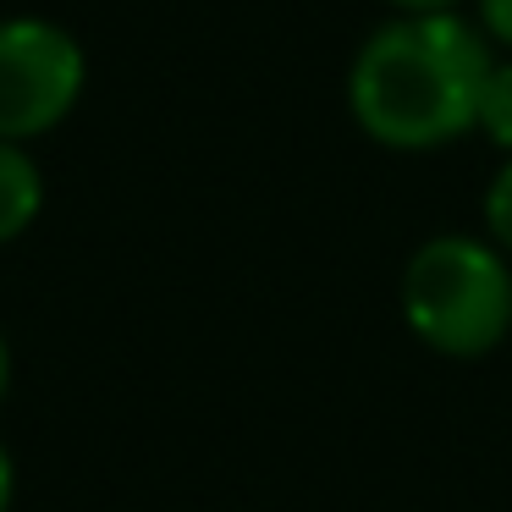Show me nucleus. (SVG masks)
I'll return each instance as SVG.
<instances>
[{
    "instance_id": "f257e3e1",
    "label": "nucleus",
    "mask_w": 512,
    "mask_h": 512,
    "mask_svg": "<svg viewBox=\"0 0 512 512\" xmlns=\"http://www.w3.org/2000/svg\"><path fill=\"white\" fill-rule=\"evenodd\" d=\"M490 67V39L457 12L391 17L353 56L347 105L375 144L441 149L479 122Z\"/></svg>"
},
{
    "instance_id": "f03ea898",
    "label": "nucleus",
    "mask_w": 512,
    "mask_h": 512,
    "mask_svg": "<svg viewBox=\"0 0 512 512\" xmlns=\"http://www.w3.org/2000/svg\"><path fill=\"white\" fill-rule=\"evenodd\" d=\"M402 314L435 353L479 358L512 325V270L479 237H435L402 270Z\"/></svg>"
},
{
    "instance_id": "7ed1b4c3",
    "label": "nucleus",
    "mask_w": 512,
    "mask_h": 512,
    "mask_svg": "<svg viewBox=\"0 0 512 512\" xmlns=\"http://www.w3.org/2000/svg\"><path fill=\"white\" fill-rule=\"evenodd\" d=\"M89 61L83 45L50 17L0 23V144L56 133L83 100Z\"/></svg>"
},
{
    "instance_id": "20e7f679",
    "label": "nucleus",
    "mask_w": 512,
    "mask_h": 512,
    "mask_svg": "<svg viewBox=\"0 0 512 512\" xmlns=\"http://www.w3.org/2000/svg\"><path fill=\"white\" fill-rule=\"evenodd\" d=\"M45 210V177L23 144H0V243H17Z\"/></svg>"
},
{
    "instance_id": "39448f33",
    "label": "nucleus",
    "mask_w": 512,
    "mask_h": 512,
    "mask_svg": "<svg viewBox=\"0 0 512 512\" xmlns=\"http://www.w3.org/2000/svg\"><path fill=\"white\" fill-rule=\"evenodd\" d=\"M479 133L490 138L496 149L512 155V61H496L485 78V94H479Z\"/></svg>"
},
{
    "instance_id": "423d86ee",
    "label": "nucleus",
    "mask_w": 512,
    "mask_h": 512,
    "mask_svg": "<svg viewBox=\"0 0 512 512\" xmlns=\"http://www.w3.org/2000/svg\"><path fill=\"white\" fill-rule=\"evenodd\" d=\"M485 226H490V243L512 254V160L496 171V182L485 193Z\"/></svg>"
},
{
    "instance_id": "0eeeda50",
    "label": "nucleus",
    "mask_w": 512,
    "mask_h": 512,
    "mask_svg": "<svg viewBox=\"0 0 512 512\" xmlns=\"http://www.w3.org/2000/svg\"><path fill=\"white\" fill-rule=\"evenodd\" d=\"M479 23L496 45L512 50V0H479Z\"/></svg>"
},
{
    "instance_id": "6e6552de",
    "label": "nucleus",
    "mask_w": 512,
    "mask_h": 512,
    "mask_svg": "<svg viewBox=\"0 0 512 512\" xmlns=\"http://www.w3.org/2000/svg\"><path fill=\"white\" fill-rule=\"evenodd\" d=\"M12 496H17V463L6 452V441H0V512H12Z\"/></svg>"
},
{
    "instance_id": "1a4fd4ad",
    "label": "nucleus",
    "mask_w": 512,
    "mask_h": 512,
    "mask_svg": "<svg viewBox=\"0 0 512 512\" xmlns=\"http://www.w3.org/2000/svg\"><path fill=\"white\" fill-rule=\"evenodd\" d=\"M402 17H424V12H452L457 0H391Z\"/></svg>"
},
{
    "instance_id": "9d476101",
    "label": "nucleus",
    "mask_w": 512,
    "mask_h": 512,
    "mask_svg": "<svg viewBox=\"0 0 512 512\" xmlns=\"http://www.w3.org/2000/svg\"><path fill=\"white\" fill-rule=\"evenodd\" d=\"M12 391V347H6V331H0V402Z\"/></svg>"
}]
</instances>
